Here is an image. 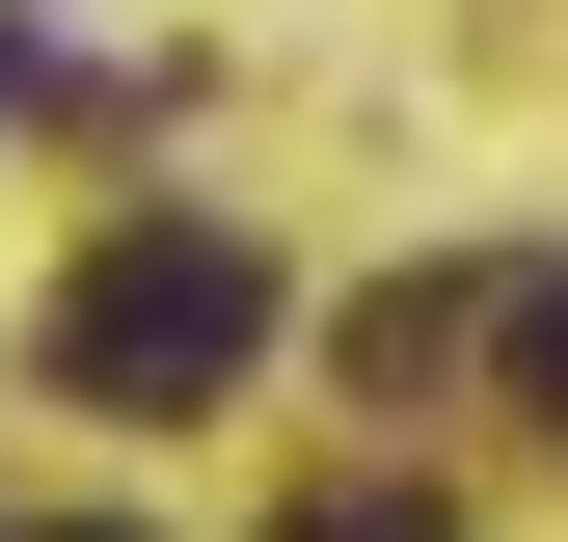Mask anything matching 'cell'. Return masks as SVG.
<instances>
[{
	"instance_id": "cell-1",
	"label": "cell",
	"mask_w": 568,
	"mask_h": 542,
	"mask_svg": "<svg viewBox=\"0 0 568 542\" xmlns=\"http://www.w3.org/2000/svg\"><path fill=\"white\" fill-rule=\"evenodd\" d=\"M244 353H271V244H244V218H135V244L54 271V325H28L54 406H217Z\"/></svg>"
},
{
	"instance_id": "cell-2",
	"label": "cell",
	"mask_w": 568,
	"mask_h": 542,
	"mask_svg": "<svg viewBox=\"0 0 568 542\" xmlns=\"http://www.w3.org/2000/svg\"><path fill=\"white\" fill-rule=\"evenodd\" d=\"M460 353H487V271H379V299H352V380H379V406L460 380Z\"/></svg>"
},
{
	"instance_id": "cell-3",
	"label": "cell",
	"mask_w": 568,
	"mask_h": 542,
	"mask_svg": "<svg viewBox=\"0 0 568 542\" xmlns=\"http://www.w3.org/2000/svg\"><path fill=\"white\" fill-rule=\"evenodd\" d=\"M487 353H515V406L568 434V271H487Z\"/></svg>"
},
{
	"instance_id": "cell-4",
	"label": "cell",
	"mask_w": 568,
	"mask_h": 542,
	"mask_svg": "<svg viewBox=\"0 0 568 542\" xmlns=\"http://www.w3.org/2000/svg\"><path fill=\"white\" fill-rule=\"evenodd\" d=\"M271 542H460V515H434V489H298Z\"/></svg>"
},
{
	"instance_id": "cell-5",
	"label": "cell",
	"mask_w": 568,
	"mask_h": 542,
	"mask_svg": "<svg viewBox=\"0 0 568 542\" xmlns=\"http://www.w3.org/2000/svg\"><path fill=\"white\" fill-rule=\"evenodd\" d=\"M28 82H54V54H28V28H0V109H28Z\"/></svg>"
},
{
	"instance_id": "cell-6",
	"label": "cell",
	"mask_w": 568,
	"mask_h": 542,
	"mask_svg": "<svg viewBox=\"0 0 568 542\" xmlns=\"http://www.w3.org/2000/svg\"><path fill=\"white\" fill-rule=\"evenodd\" d=\"M54 542H109V515H54Z\"/></svg>"
}]
</instances>
